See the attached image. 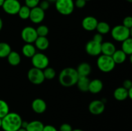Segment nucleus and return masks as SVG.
Returning <instances> with one entry per match:
<instances>
[{
  "instance_id": "6ab92c4d",
  "label": "nucleus",
  "mask_w": 132,
  "mask_h": 131,
  "mask_svg": "<svg viewBox=\"0 0 132 131\" xmlns=\"http://www.w3.org/2000/svg\"><path fill=\"white\" fill-rule=\"evenodd\" d=\"M113 96L118 101H123L128 97V90L123 87L116 89L113 92Z\"/></svg>"
},
{
  "instance_id": "f704fd0d",
  "label": "nucleus",
  "mask_w": 132,
  "mask_h": 131,
  "mask_svg": "<svg viewBox=\"0 0 132 131\" xmlns=\"http://www.w3.org/2000/svg\"><path fill=\"white\" fill-rule=\"evenodd\" d=\"M72 127L68 123H63L59 127V131H72Z\"/></svg>"
},
{
  "instance_id": "39448f33",
  "label": "nucleus",
  "mask_w": 132,
  "mask_h": 131,
  "mask_svg": "<svg viewBox=\"0 0 132 131\" xmlns=\"http://www.w3.org/2000/svg\"><path fill=\"white\" fill-rule=\"evenodd\" d=\"M111 35L115 41L117 42H123L130 37V29L122 24L117 25L112 28Z\"/></svg>"
},
{
  "instance_id": "49530a36",
  "label": "nucleus",
  "mask_w": 132,
  "mask_h": 131,
  "mask_svg": "<svg viewBox=\"0 0 132 131\" xmlns=\"http://www.w3.org/2000/svg\"><path fill=\"white\" fill-rule=\"evenodd\" d=\"M72 131H84V130H82L81 129H79V128H77V129H73L72 130Z\"/></svg>"
},
{
  "instance_id": "9b49d317",
  "label": "nucleus",
  "mask_w": 132,
  "mask_h": 131,
  "mask_svg": "<svg viewBox=\"0 0 132 131\" xmlns=\"http://www.w3.org/2000/svg\"><path fill=\"white\" fill-rule=\"evenodd\" d=\"M45 17V13L39 6L31 8L29 19L32 23L35 24L41 23L44 20Z\"/></svg>"
},
{
  "instance_id": "603ef678",
  "label": "nucleus",
  "mask_w": 132,
  "mask_h": 131,
  "mask_svg": "<svg viewBox=\"0 0 132 131\" xmlns=\"http://www.w3.org/2000/svg\"><path fill=\"white\" fill-rule=\"evenodd\" d=\"M86 1H91V0H85Z\"/></svg>"
},
{
  "instance_id": "412c9836",
  "label": "nucleus",
  "mask_w": 132,
  "mask_h": 131,
  "mask_svg": "<svg viewBox=\"0 0 132 131\" xmlns=\"http://www.w3.org/2000/svg\"><path fill=\"white\" fill-rule=\"evenodd\" d=\"M23 55L27 58H32L36 53V48L32 44L26 43L22 48Z\"/></svg>"
},
{
  "instance_id": "72a5a7b5",
  "label": "nucleus",
  "mask_w": 132,
  "mask_h": 131,
  "mask_svg": "<svg viewBox=\"0 0 132 131\" xmlns=\"http://www.w3.org/2000/svg\"><path fill=\"white\" fill-rule=\"evenodd\" d=\"M39 6L43 10L45 11V10H48L50 6V2L47 0H43V1H41L39 4Z\"/></svg>"
},
{
  "instance_id": "20e7f679",
  "label": "nucleus",
  "mask_w": 132,
  "mask_h": 131,
  "mask_svg": "<svg viewBox=\"0 0 132 131\" xmlns=\"http://www.w3.org/2000/svg\"><path fill=\"white\" fill-rule=\"evenodd\" d=\"M57 11L63 15H69L74 10V1L73 0H57L55 2Z\"/></svg>"
},
{
  "instance_id": "de8ad7c7",
  "label": "nucleus",
  "mask_w": 132,
  "mask_h": 131,
  "mask_svg": "<svg viewBox=\"0 0 132 131\" xmlns=\"http://www.w3.org/2000/svg\"><path fill=\"white\" fill-rule=\"evenodd\" d=\"M1 125H2V119L0 118V128H1Z\"/></svg>"
},
{
  "instance_id": "a19ab883",
  "label": "nucleus",
  "mask_w": 132,
  "mask_h": 131,
  "mask_svg": "<svg viewBox=\"0 0 132 131\" xmlns=\"http://www.w3.org/2000/svg\"><path fill=\"white\" fill-rule=\"evenodd\" d=\"M128 97L132 100V87L128 90Z\"/></svg>"
},
{
  "instance_id": "a211bd4d",
  "label": "nucleus",
  "mask_w": 132,
  "mask_h": 131,
  "mask_svg": "<svg viewBox=\"0 0 132 131\" xmlns=\"http://www.w3.org/2000/svg\"><path fill=\"white\" fill-rule=\"evenodd\" d=\"M90 80L88 77H79L77 82V86L79 89L82 92H87L89 89Z\"/></svg>"
},
{
  "instance_id": "6e6552de",
  "label": "nucleus",
  "mask_w": 132,
  "mask_h": 131,
  "mask_svg": "<svg viewBox=\"0 0 132 131\" xmlns=\"http://www.w3.org/2000/svg\"><path fill=\"white\" fill-rule=\"evenodd\" d=\"M21 35L23 41L28 44H32L35 42L38 37L36 29L32 26L24 27L22 30Z\"/></svg>"
},
{
  "instance_id": "b1692460",
  "label": "nucleus",
  "mask_w": 132,
  "mask_h": 131,
  "mask_svg": "<svg viewBox=\"0 0 132 131\" xmlns=\"http://www.w3.org/2000/svg\"><path fill=\"white\" fill-rule=\"evenodd\" d=\"M44 124L39 120H34L28 123V126L26 128L27 131H43Z\"/></svg>"
},
{
  "instance_id": "bb28decb",
  "label": "nucleus",
  "mask_w": 132,
  "mask_h": 131,
  "mask_svg": "<svg viewBox=\"0 0 132 131\" xmlns=\"http://www.w3.org/2000/svg\"><path fill=\"white\" fill-rule=\"evenodd\" d=\"M96 30L98 33H101V35L106 34L110 31V26L106 22H99Z\"/></svg>"
},
{
  "instance_id": "5701e85b",
  "label": "nucleus",
  "mask_w": 132,
  "mask_h": 131,
  "mask_svg": "<svg viewBox=\"0 0 132 131\" xmlns=\"http://www.w3.org/2000/svg\"><path fill=\"white\" fill-rule=\"evenodd\" d=\"M7 60L9 64L12 66H16L21 62V56L16 51H12L7 57Z\"/></svg>"
},
{
  "instance_id": "2eb2a0df",
  "label": "nucleus",
  "mask_w": 132,
  "mask_h": 131,
  "mask_svg": "<svg viewBox=\"0 0 132 131\" xmlns=\"http://www.w3.org/2000/svg\"><path fill=\"white\" fill-rule=\"evenodd\" d=\"M103 88V83L101 80L94 79L90 80L88 91L93 94H97L102 91Z\"/></svg>"
},
{
  "instance_id": "e433bc0d",
  "label": "nucleus",
  "mask_w": 132,
  "mask_h": 131,
  "mask_svg": "<svg viewBox=\"0 0 132 131\" xmlns=\"http://www.w3.org/2000/svg\"><path fill=\"white\" fill-rule=\"evenodd\" d=\"M93 41H95L97 42H99V43H102L103 41V35H101V33H97L96 34L94 35V37H93Z\"/></svg>"
},
{
  "instance_id": "c756f323",
  "label": "nucleus",
  "mask_w": 132,
  "mask_h": 131,
  "mask_svg": "<svg viewBox=\"0 0 132 131\" xmlns=\"http://www.w3.org/2000/svg\"><path fill=\"white\" fill-rule=\"evenodd\" d=\"M45 79L47 80H52L55 77V71L54 68H50V67H47L45 69L43 70Z\"/></svg>"
},
{
  "instance_id": "4468645a",
  "label": "nucleus",
  "mask_w": 132,
  "mask_h": 131,
  "mask_svg": "<svg viewBox=\"0 0 132 131\" xmlns=\"http://www.w3.org/2000/svg\"><path fill=\"white\" fill-rule=\"evenodd\" d=\"M46 102L45 100L41 98H36L32 101V109L37 114H42L44 113L46 110Z\"/></svg>"
},
{
  "instance_id": "aec40b11",
  "label": "nucleus",
  "mask_w": 132,
  "mask_h": 131,
  "mask_svg": "<svg viewBox=\"0 0 132 131\" xmlns=\"http://www.w3.org/2000/svg\"><path fill=\"white\" fill-rule=\"evenodd\" d=\"M35 46L39 50H46L48 48L50 42L46 37H37L35 41Z\"/></svg>"
},
{
  "instance_id": "cd10ccee",
  "label": "nucleus",
  "mask_w": 132,
  "mask_h": 131,
  "mask_svg": "<svg viewBox=\"0 0 132 131\" xmlns=\"http://www.w3.org/2000/svg\"><path fill=\"white\" fill-rule=\"evenodd\" d=\"M30 10L31 9L29 7H28L26 5H23V6H21L18 14L21 19H23V20H26L27 19H29Z\"/></svg>"
},
{
  "instance_id": "f8f14e48",
  "label": "nucleus",
  "mask_w": 132,
  "mask_h": 131,
  "mask_svg": "<svg viewBox=\"0 0 132 131\" xmlns=\"http://www.w3.org/2000/svg\"><path fill=\"white\" fill-rule=\"evenodd\" d=\"M89 111L94 115H99L104 112L105 105L102 100H95L91 101L88 106Z\"/></svg>"
},
{
  "instance_id": "09e8293b",
  "label": "nucleus",
  "mask_w": 132,
  "mask_h": 131,
  "mask_svg": "<svg viewBox=\"0 0 132 131\" xmlns=\"http://www.w3.org/2000/svg\"><path fill=\"white\" fill-rule=\"evenodd\" d=\"M130 62L132 64V54L130 55Z\"/></svg>"
},
{
  "instance_id": "423d86ee",
  "label": "nucleus",
  "mask_w": 132,
  "mask_h": 131,
  "mask_svg": "<svg viewBox=\"0 0 132 131\" xmlns=\"http://www.w3.org/2000/svg\"><path fill=\"white\" fill-rule=\"evenodd\" d=\"M32 64L34 68L43 70L48 67L49 59L46 55L42 53H36L32 58Z\"/></svg>"
},
{
  "instance_id": "a18cd8bd",
  "label": "nucleus",
  "mask_w": 132,
  "mask_h": 131,
  "mask_svg": "<svg viewBox=\"0 0 132 131\" xmlns=\"http://www.w3.org/2000/svg\"><path fill=\"white\" fill-rule=\"evenodd\" d=\"M18 131H27V130L25 128H20Z\"/></svg>"
},
{
  "instance_id": "c85d7f7f",
  "label": "nucleus",
  "mask_w": 132,
  "mask_h": 131,
  "mask_svg": "<svg viewBox=\"0 0 132 131\" xmlns=\"http://www.w3.org/2000/svg\"><path fill=\"white\" fill-rule=\"evenodd\" d=\"M9 113V106L5 100H0V118L2 119Z\"/></svg>"
},
{
  "instance_id": "1a4fd4ad",
  "label": "nucleus",
  "mask_w": 132,
  "mask_h": 131,
  "mask_svg": "<svg viewBox=\"0 0 132 131\" xmlns=\"http://www.w3.org/2000/svg\"><path fill=\"white\" fill-rule=\"evenodd\" d=\"M21 6V5L19 0H5L2 8L6 14L15 15L18 14Z\"/></svg>"
},
{
  "instance_id": "ddd939ff",
  "label": "nucleus",
  "mask_w": 132,
  "mask_h": 131,
  "mask_svg": "<svg viewBox=\"0 0 132 131\" xmlns=\"http://www.w3.org/2000/svg\"><path fill=\"white\" fill-rule=\"evenodd\" d=\"M98 21L93 16L85 17L82 21V26L85 30L92 32L96 30L98 24Z\"/></svg>"
},
{
  "instance_id": "7ed1b4c3",
  "label": "nucleus",
  "mask_w": 132,
  "mask_h": 131,
  "mask_svg": "<svg viewBox=\"0 0 132 131\" xmlns=\"http://www.w3.org/2000/svg\"><path fill=\"white\" fill-rule=\"evenodd\" d=\"M116 63L113 61L112 56L102 55L98 57L97 65L99 70L104 73H109L113 70L116 66Z\"/></svg>"
},
{
  "instance_id": "393cba45",
  "label": "nucleus",
  "mask_w": 132,
  "mask_h": 131,
  "mask_svg": "<svg viewBox=\"0 0 132 131\" xmlns=\"http://www.w3.org/2000/svg\"><path fill=\"white\" fill-rule=\"evenodd\" d=\"M12 51L11 47L6 42H0V58L7 57Z\"/></svg>"
},
{
  "instance_id": "79ce46f5",
  "label": "nucleus",
  "mask_w": 132,
  "mask_h": 131,
  "mask_svg": "<svg viewBox=\"0 0 132 131\" xmlns=\"http://www.w3.org/2000/svg\"><path fill=\"white\" fill-rule=\"evenodd\" d=\"M3 26V23L2 19H1V18L0 17V32H1V30H2Z\"/></svg>"
},
{
  "instance_id": "4c0bfd02",
  "label": "nucleus",
  "mask_w": 132,
  "mask_h": 131,
  "mask_svg": "<svg viewBox=\"0 0 132 131\" xmlns=\"http://www.w3.org/2000/svg\"><path fill=\"white\" fill-rule=\"evenodd\" d=\"M122 87H125L127 90H129L132 87V82L130 80H125L122 83Z\"/></svg>"
},
{
  "instance_id": "473e14b6",
  "label": "nucleus",
  "mask_w": 132,
  "mask_h": 131,
  "mask_svg": "<svg viewBox=\"0 0 132 131\" xmlns=\"http://www.w3.org/2000/svg\"><path fill=\"white\" fill-rule=\"evenodd\" d=\"M122 25L130 29L132 27V17L127 16L122 21Z\"/></svg>"
},
{
  "instance_id": "37998d69",
  "label": "nucleus",
  "mask_w": 132,
  "mask_h": 131,
  "mask_svg": "<svg viewBox=\"0 0 132 131\" xmlns=\"http://www.w3.org/2000/svg\"><path fill=\"white\" fill-rule=\"evenodd\" d=\"M5 1V0H0V6H1V7H2Z\"/></svg>"
},
{
  "instance_id": "c9c22d12",
  "label": "nucleus",
  "mask_w": 132,
  "mask_h": 131,
  "mask_svg": "<svg viewBox=\"0 0 132 131\" xmlns=\"http://www.w3.org/2000/svg\"><path fill=\"white\" fill-rule=\"evenodd\" d=\"M86 2L87 1H86L85 0H76L74 2V5L78 8H82L85 7Z\"/></svg>"
},
{
  "instance_id": "f257e3e1",
  "label": "nucleus",
  "mask_w": 132,
  "mask_h": 131,
  "mask_svg": "<svg viewBox=\"0 0 132 131\" xmlns=\"http://www.w3.org/2000/svg\"><path fill=\"white\" fill-rule=\"evenodd\" d=\"M22 121L21 117L19 114L9 112L2 118L1 128L4 131H18L21 128Z\"/></svg>"
},
{
  "instance_id": "2f4dec72",
  "label": "nucleus",
  "mask_w": 132,
  "mask_h": 131,
  "mask_svg": "<svg viewBox=\"0 0 132 131\" xmlns=\"http://www.w3.org/2000/svg\"><path fill=\"white\" fill-rule=\"evenodd\" d=\"M24 3H25L26 6H27L31 9L39 6L40 0H24Z\"/></svg>"
},
{
  "instance_id": "0eeeda50",
  "label": "nucleus",
  "mask_w": 132,
  "mask_h": 131,
  "mask_svg": "<svg viewBox=\"0 0 132 131\" xmlns=\"http://www.w3.org/2000/svg\"><path fill=\"white\" fill-rule=\"evenodd\" d=\"M27 77L28 80L35 85L41 84L45 80L43 70L34 67L28 70Z\"/></svg>"
},
{
  "instance_id": "dca6fc26",
  "label": "nucleus",
  "mask_w": 132,
  "mask_h": 131,
  "mask_svg": "<svg viewBox=\"0 0 132 131\" xmlns=\"http://www.w3.org/2000/svg\"><path fill=\"white\" fill-rule=\"evenodd\" d=\"M116 51V48L112 42H104L101 43V53L103 55L112 56Z\"/></svg>"
},
{
  "instance_id": "f3484780",
  "label": "nucleus",
  "mask_w": 132,
  "mask_h": 131,
  "mask_svg": "<svg viewBox=\"0 0 132 131\" xmlns=\"http://www.w3.org/2000/svg\"><path fill=\"white\" fill-rule=\"evenodd\" d=\"M77 70L79 77H88L92 71V68L87 62H82L77 67Z\"/></svg>"
},
{
  "instance_id": "a878e982",
  "label": "nucleus",
  "mask_w": 132,
  "mask_h": 131,
  "mask_svg": "<svg viewBox=\"0 0 132 131\" xmlns=\"http://www.w3.org/2000/svg\"><path fill=\"white\" fill-rule=\"evenodd\" d=\"M121 50L127 55L132 54V38L129 37L127 39L122 42V49Z\"/></svg>"
},
{
  "instance_id": "3c124183",
  "label": "nucleus",
  "mask_w": 132,
  "mask_h": 131,
  "mask_svg": "<svg viewBox=\"0 0 132 131\" xmlns=\"http://www.w3.org/2000/svg\"><path fill=\"white\" fill-rule=\"evenodd\" d=\"M126 1H128V2L129 3H132V0H126Z\"/></svg>"
},
{
  "instance_id": "58836bf2",
  "label": "nucleus",
  "mask_w": 132,
  "mask_h": 131,
  "mask_svg": "<svg viewBox=\"0 0 132 131\" xmlns=\"http://www.w3.org/2000/svg\"><path fill=\"white\" fill-rule=\"evenodd\" d=\"M43 131H57V130L55 128V127L51 125H46L44 126Z\"/></svg>"
},
{
  "instance_id": "ea45409f",
  "label": "nucleus",
  "mask_w": 132,
  "mask_h": 131,
  "mask_svg": "<svg viewBox=\"0 0 132 131\" xmlns=\"http://www.w3.org/2000/svg\"><path fill=\"white\" fill-rule=\"evenodd\" d=\"M28 123H29V122L27 121H22V123H21V128H25V129H26V128H27V126H28Z\"/></svg>"
},
{
  "instance_id": "7c9ffc66",
  "label": "nucleus",
  "mask_w": 132,
  "mask_h": 131,
  "mask_svg": "<svg viewBox=\"0 0 132 131\" xmlns=\"http://www.w3.org/2000/svg\"><path fill=\"white\" fill-rule=\"evenodd\" d=\"M38 37H46L49 33V29L46 26L40 25L36 29Z\"/></svg>"
},
{
  "instance_id": "f03ea898",
  "label": "nucleus",
  "mask_w": 132,
  "mask_h": 131,
  "mask_svg": "<svg viewBox=\"0 0 132 131\" xmlns=\"http://www.w3.org/2000/svg\"><path fill=\"white\" fill-rule=\"evenodd\" d=\"M79 77L76 69L73 68H66L59 74V82L63 87H70L77 83Z\"/></svg>"
},
{
  "instance_id": "c03bdc74",
  "label": "nucleus",
  "mask_w": 132,
  "mask_h": 131,
  "mask_svg": "<svg viewBox=\"0 0 132 131\" xmlns=\"http://www.w3.org/2000/svg\"><path fill=\"white\" fill-rule=\"evenodd\" d=\"M130 37L132 38V27L131 28H130Z\"/></svg>"
},
{
  "instance_id": "4be33fe9",
  "label": "nucleus",
  "mask_w": 132,
  "mask_h": 131,
  "mask_svg": "<svg viewBox=\"0 0 132 131\" xmlns=\"http://www.w3.org/2000/svg\"><path fill=\"white\" fill-rule=\"evenodd\" d=\"M126 56L127 55L122 50H116L114 53L112 55V57L116 64H119L125 62L126 59Z\"/></svg>"
},
{
  "instance_id": "9d476101",
  "label": "nucleus",
  "mask_w": 132,
  "mask_h": 131,
  "mask_svg": "<svg viewBox=\"0 0 132 131\" xmlns=\"http://www.w3.org/2000/svg\"><path fill=\"white\" fill-rule=\"evenodd\" d=\"M85 50L90 56H98L101 53V43H99L91 40L86 44Z\"/></svg>"
},
{
  "instance_id": "8fccbe9b",
  "label": "nucleus",
  "mask_w": 132,
  "mask_h": 131,
  "mask_svg": "<svg viewBox=\"0 0 132 131\" xmlns=\"http://www.w3.org/2000/svg\"><path fill=\"white\" fill-rule=\"evenodd\" d=\"M47 1H48L49 2H54V3H55V1H57V0H47Z\"/></svg>"
}]
</instances>
